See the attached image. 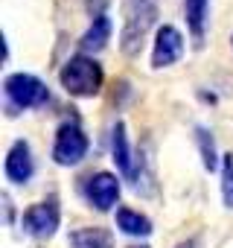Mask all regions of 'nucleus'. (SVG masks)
<instances>
[{
	"mask_svg": "<svg viewBox=\"0 0 233 248\" xmlns=\"http://www.w3.org/2000/svg\"><path fill=\"white\" fill-rule=\"evenodd\" d=\"M158 24V3L155 0H123V30H120V50L123 56H140L146 35Z\"/></svg>",
	"mask_w": 233,
	"mask_h": 248,
	"instance_id": "nucleus-1",
	"label": "nucleus"
},
{
	"mask_svg": "<svg viewBox=\"0 0 233 248\" xmlns=\"http://www.w3.org/2000/svg\"><path fill=\"white\" fill-rule=\"evenodd\" d=\"M58 82L61 88L70 93V96H96L102 91V82H105V73H102V64L87 56V53H76L70 56L61 70H58Z\"/></svg>",
	"mask_w": 233,
	"mask_h": 248,
	"instance_id": "nucleus-2",
	"label": "nucleus"
},
{
	"mask_svg": "<svg viewBox=\"0 0 233 248\" xmlns=\"http://www.w3.org/2000/svg\"><path fill=\"white\" fill-rule=\"evenodd\" d=\"M3 93H6L9 114L27 111V108H41L50 102V88L35 73H9L3 79Z\"/></svg>",
	"mask_w": 233,
	"mask_h": 248,
	"instance_id": "nucleus-3",
	"label": "nucleus"
},
{
	"mask_svg": "<svg viewBox=\"0 0 233 248\" xmlns=\"http://www.w3.org/2000/svg\"><path fill=\"white\" fill-rule=\"evenodd\" d=\"M87 149H90V140L82 132L79 123L76 120L61 123L58 132H56V143H53V161L58 167H76V164L85 161Z\"/></svg>",
	"mask_w": 233,
	"mask_h": 248,
	"instance_id": "nucleus-4",
	"label": "nucleus"
},
{
	"mask_svg": "<svg viewBox=\"0 0 233 248\" xmlns=\"http://www.w3.org/2000/svg\"><path fill=\"white\" fill-rule=\"evenodd\" d=\"M58 222H61V207H58V199L56 196L29 204L24 210V216H21L24 231L29 236H35V239H50L58 231Z\"/></svg>",
	"mask_w": 233,
	"mask_h": 248,
	"instance_id": "nucleus-5",
	"label": "nucleus"
},
{
	"mask_svg": "<svg viewBox=\"0 0 233 248\" xmlns=\"http://www.w3.org/2000/svg\"><path fill=\"white\" fill-rule=\"evenodd\" d=\"M82 193H85V202L99 210V213H108L116 202H120V181H116L114 172H93L90 178H85L82 184Z\"/></svg>",
	"mask_w": 233,
	"mask_h": 248,
	"instance_id": "nucleus-6",
	"label": "nucleus"
},
{
	"mask_svg": "<svg viewBox=\"0 0 233 248\" xmlns=\"http://www.w3.org/2000/svg\"><path fill=\"white\" fill-rule=\"evenodd\" d=\"M184 56V35L178 27L172 24H163L158 32H155V47H152V67L160 70V67H172L175 62H181Z\"/></svg>",
	"mask_w": 233,
	"mask_h": 248,
	"instance_id": "nucleus-7",
	"label": "nucleus"
},
{
	"mask_svg": "<svg viewBox=\"0 0 233 248\" xmlns=\"http://www.w3.org/2000/svg\"><path fill=\"white\" fill-rule=\"evenodd\" d=\"M3 172H6V181H12V184H27L35 175V161H32V149L27 140H15L9 146Z\"/></svg>",
	"mask_w": 233,
	"mask_h": 248,
	"instance_id": "nucleus-8",
	"label": "nucleus"
},
{
	"mask_svg": "<svg viewBox=\"0 0 233 248\" xmlns=\"http://www.w3.org/2000/svg\"><path fill=\"white\" fill-rule=\"evenodd\" d=\"M111 158L116 164V170H120L126 178H137V164H134V152L129 146V132H126V123L120 120L111 132Z\"/></svg>",
	"mask_w": 233,
	"mask_h": 248,
	"instance_id": "nucleus-9",
	"label": "nucleus"
},
{
	"mask_svg": "<svg viewBox=\"0 0 233 248\" xmlns=\"http://www.w3.org/2000/svg\"><path fill=\"white\" fill-rule=\"evenodd\" d=\"M184 18L195 47H204L207 24H210V0H184Z\"/></svg>",
	"mask_w": 233,
	"mask_h": 248,
	"instance_id": "nucleus-10",
	"label": "nucleus"
},
{
	"mask_svg": "<svg viewBox=\"0 0 233 248\" xmlns=\"http://www.w3.org/2000/svg\"><path fill=\"white\" fill-rule=\"evenodd\" d=\"M111 32H114V24H111V18H108V12H102V15H93V24L87 27V32L79 38V47H82V53H99V50H105L108 47V41H111Z\"/></svg>",
	"mask_w": 233,
	"mask_h": 248,
	"instance_id": "nucleus-11",
	"label": "nucleus"
},
{
	"mask_svg": "<svg viewBox=\"0 0 233 248\" xmlns=\"http://www.w3.org/2000/svg\"><path fill=\"white\" fill-rule=\"evenodd\" d=\"M70 248H114V233L102 225L93 228H76L67 236Z\"/></svg>",
	"mask_w": 233,
	"mask_h": 248,
	"instance_id": "nucleus-12",
	"label": "nucleus"
},
{
	"mask_svg": "<svg viewBox=\"0 0 233 248\" xmlns=\"http://www.w3.org/2000/svg\"><path fill=\"white\" fill-rule=\"evenodd\" d=\"M116 228L129 236H149L155 228H152V219L134 207H116Z\"/></svg>",
	"mask_w": 233,
	"mask_h": 248,
	"instance_id": "nucleus-13",
	"label": "nucleus"
},
{
	"mask_svg": "<svg viewBox=\"0 0 233 248\" xmlns=\"http://www.w3.org/2000/svg\"><path fill=\"white\" fill-rule=\"evenodd\" d=\"M195 143H198V152H201V164L207 172H213L218 167V155H216V140H213V132L207 126H195Z\"/></svg>",
	"mask_w": 233,
	"mask_h": 248,
	"instance_id": "nucleus-14",
	"label": "nucleus"
},
{
	"mask_svg": "<svg viewBox=\"0 0 233 248\" xmlns=\"http://www.w3.org/2000/svg\"><path fill=\"white\" fill-rule=\"evenodd\" d=\"M221 202L227 210H233V152L221 155Z\"/></svg>",
	"mask_w": 233,
	"mask_h": 248,
	"instance_id": "nucleus-15",
	"label": "nucleus"
},
{
	"mask_svg": "<svg viewBox=\"0 0 233 248\" xmlns=\"http://www.w3.org/2000/svg\"><path fill=\"white\" fill-rule=\"evenodd\" d=\"M195 245H198V242H195V239H181V242H178V245H175V248H195Z\"/></svg>",
	"mask_w": 233,
	"mask_h": 248,
	"instance_id": "nucleus-16",
	"label": "nucleus"
},
{
	"mask_svg": "<svg viewBox=\"0 0 233 248\" xmlns=\"http://www.w3.org/2000/svg\"><path fill=\"white\" fill-rule=\"evenodd\" d=\"M134 248H149V245H134Z\"/></svg>",
	"mask_w": 233,
	"mask_h": 248,
	"instance_id": "nucleus-17",
	"label": "nucleus"
},
{
	"mask_svg": "<svg viewBox=\"0 0 233 248\" xmlns=\"http://www.w3.org/2000/svg\"><path fill=\"white\" fill-rule=\"evenodd\" d=\"M230 44H233V35H230Z\"/></svg>",
	"mask_w": 233,
	"mask_h": 248,
	"instance_id": "nucleus-18",
	"label": "nucleus"
}]
</instances>
